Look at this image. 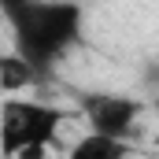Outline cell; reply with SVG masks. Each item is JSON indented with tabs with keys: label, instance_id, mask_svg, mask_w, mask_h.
<instances>
[{
	"label": "cell",
	"instance_id": "1",
	"mask_svg": "<svg viewBox=\"0 0 159 159\" xmlns=\"http://www.w3.org/2000/svg\"><path fill=\"white\" fill-rule=\"evenodd\" d=\"M0 15L11 26L15 52L34 63L41 78L81 41L85 11L74 0H0Z\"/></svg>",
	"mask_w": 159,
	"mask_h": 159
},
{
	"label": "cell",
	"instance_id": "2",
	"mask_svg": "<svg viewBox=\"0 0 159 159\" xmlns=\"http://www.w3.org/2000/svg\"><path fill=\"white\" fill-rule=\"evenodd\" d=\"M63 119H67V111L56 104L4 96V104H0V156L19 159L26 148H52Z\"/></svg>",
	"mask_w": 159,
	"mask_h": 159
},
{
	"label": "cell",
	"instance_id": "3",
	"mask_svg": "<svg viewBox=\"0 0 159 159\" xmlns=\"http://www.w3.org/2000/svg\"><path fill=\"white\" fill-rule=\"evenodd\" d=\"M78 107L81 119L89 122L93 133H104V137H119L126 141L133 133V126L144 115V104L137 96H126V93H78Z\"/></svg>",
	"mask_w": 159,
	"mask_h": 159
},
{
	"label": "cell",
	"instance_id": "6",
	"mask_svg": "<svg viewBox=\"0 0 159 159\" xmlns=\"http://www.w3.org/2000/svg\"><path fill=\"white\" fill-rule=\"evenodd\" d=\"M156 111H159V89H156Z\"/></svg>",
	"mask_w": 159,
	"mask_h": 159
},
{
	"label": "cell",
	"instance_id": "5",
	"mask_svg": "<svg viewBox=\"0 0 159 159\" xmlns=\"http://www.w3.org/2000/svg\"><path fill=\"white\" fill-rule=\"evenodd\" d=\"M41 74L34 70L30 59H22L19 52H0V89L7 96H15L19 89H30Z\"/></svg>",
	"mask_w": 159,
	"mask_h": 159
},
{
	"label": "cell",
	"instance_id": "4",
	"mask_svg": "<svg viewBox=\"0 0 159 159\" xmlns=\"http://www.w3.org/2000/svg\"><path fill=\"white\" fill-rule=\"evenodd\" d=\"M126 152H129L126 141L104 137V133H93V129H89L85 137H78V141L70 144L67 159H126Z\"/></svg>",
	"mask_w": 159,
	"mask_h": 159
}]
</instances>
